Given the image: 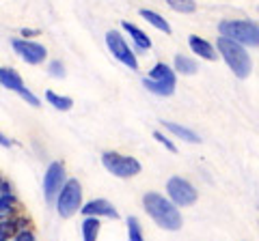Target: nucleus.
<instances>
[{"mask_svg": "<svg viewBox=\"0 0 259 241\" xmlns=\"http://www.w3.org/2000/svg\"><path fill=\"white\" fill-rule=\"evenodd\" d=\"M24 224H28V220H24V218H7V220H0V241H11L13 235L20 228H26Z\"/></svg>", "mask_w": 259, "mask_h": 241, "instance_id": "20", "label": "nucleus"}, {"mask_svg": "<svg viewBox=\"0 0 259 241\" xmlns=\"http://www.w3.org/2000/svg\"><path fill=\"white\" fill-rule=\"evenodd\" d=\"M20 35H22V39H32V37H37L39 33H37V30H30V28H22Z\"/></svg>", "mask_w": 259, "mask_h": 241, "instance_id": "29", "label": "nucleus"}, {"mask_svg": "<svg viewBox=\"0 0 259 241\" xmlns=\"http://www.w3.org/2000/svg\"><path fill=\"white\" fill-rule=\"evenodd\" d=\"M80 213L82 215H93V218H108V220H119V211L117 207L110 203L106 198H93V200H87L80 207Z\"/></svg>", "mask_w": 259, "mask_h": 241, "instance_id": "11", "label": "nucleus"}, {"mask_svg": "<svg viewBox=\"0 0 259 241\" xmlns=\"http://www.w3.org/2000/svg\"><path fill=\"white\" fill-rule=\"evenodd\" d=\"M20 97H22L24 101H26L28 106H32V108H39V106H41V101H39V97L30 91V88H24V91L20 93Z\"/></svg>", "mask_w": 259, "mask_h": 241, "instance_id": "26", "label": "nucleus"}, {"mask_svg": "<svg viewBox=\"0 0 259 241\" xmlns=\"http://www.w3.org/2000/svg\"><path fill=\"white\" fill-rule=\"evenodd\" d=\"M0 147H5V149H11V147H13V140L7 138L3 132H0Z\"/></svg>", "mask_w": 259, "mask_h": 241, "instance_id": "28", "label": "nucleus"}, {"mask_svg": "<svg viewBox=\"0 0 259 241\" xmlns=\"http://www.w3.org/2000/svg\"><path fill=\"white\" fill-rule=\"evenodd\" d=\"M143 86L158 97H171L177 88V74L168 63L160 61L149 69V76L143 78Z\"/></svg>", "mask_w": 259, "mask_h": 241, "instance_id": "4", "label": "nucleus"}, {"mask_svg": "<svg viewBox=\"0 0 259 241\" xmlns=\"http://www.w3.org/2000/svg\"><path fill=\"white\" fill-rule=\"evenodd\" d=\"M102 230V220L93 218V215H84L82 224H80V232H82V241H97Z\"/></svg>", "mask_w": 259, "mask_h": 241, "instance_id": "19", "label": "nucleus"}, {"mask_svg": "<svg viewBox=\"0 0 259 241\" xmlns=\"http://www.w3.org/2000/svg\"><path fill=\"white\" fill-rule=\"evenodd\" d=\"M11 241H35V232L28 230V228H20V230L13 235Z\"/></svg>", "mask_w": 259, "mask_h": 241, "instance_id": "27", "label": "nucleus"}, {"mask_svg": "<svg viewBox=\"0 0 259 241\" xmlns=\"http://www.w3.org/2000/svg\"><path fill=\"white\" fill-rule=\"evenodd\" d=\"M48 74H50L52 78H56V80H63L65 76H67V71H65V65L61 61H48Z\"/></svg>", "mask_w": 259, "mask_h": 241, "instance_id": "25", "label": "nucleus"}, {"mask_svg": "<svg viewBox=\"0 0 259 241\" xmlns=\"http://www.w3.org/2000/svg\"><path fill=\"white\" fill-rule=\"evenodd\" d=\"M67 181V172H65V164L63 162H50L44 172V196L50 205H54L56 194L61 192V188Z\"/></svg>", "mask_w": 259, "mask_h": 241, "instance_id": "10", "label": "nucleus"}, {"mask_svg": "<svg viewBox=\"0 0 259 241\" xmlns=\"http://www.w3.org/2000/svg\"><path fill=\"white\" fill-rule=\"evenodd\" d=\"M173 71L177 76H194L199 71V63L194 56H188V54H175L173 58Z\"/></svg>", "mask_w": 259, "mask_h": 241, "instance_id": "16", "label": "nucleus"}, {"mask_svg": "<svg viewBox=\"0 0 259 241\" xmlns=\"http://www.w3.org/2000/svg\"><path fill=\"white\" fill-rule=\"evenodd\" d=\"M106 47L121 65H125L130 71H139V56H136L134 50L130 47V43L125 41V37L121 30H115V28L108 30L106 33Z\"/></svg>", "mask_w": 259, "mask_h": 241, "instance_id": "8", "label": "nucleus"}, {"mask_svg": "<svg viewBox=\"0 0 259 241\" xmlns=\"http://www.w3.org/2000/svg\"><path fill=\"white\" fill-rule=\"evenodd\" d=\"M216 52H218V58L225 61V65L231 69V74L240 78V80H246L253 74V58H250V52L246 50L244 45H240L236 41L227 37H216Z\"/></svg>", "mask_w": 259, "mask_h": 241, "instance_id": "2", "label": "nucleus"}, {"mask_svg": "<svg viewBox=\"0 0 259 241\" xmlns=\"http://www.w3.org/2000/svg\"><path fill=\"white\" fill-rule=\"evenodd\" d=\"M164 196L171 200V203L182 209V207H192L194 203L199 200V190L192 186V183L186 179V176H180L175 174L171 179L166 181L164 186Z\"/></svg>", "mask_w": 259, "mask_h": 241, "instance_id": "7", "label": "nucleus"}, {"mask_svg": "<svg viewBox=\"0 0 259 241\" xmlns=\"http://www.w3.org/2000/svg\"><path fill=\"white\" fill-rule=\"evenodd\" d=\"M218 35L244 45L246 50H255L259 45V26L255 20H221Z\"/></svg>", "mask_w": 259, "mask_h": 241, "instance_id": "3", "label": "nucleus"}, {"mask_svg": "<svg viewBox=\"0 0 259 241\" xmlns=\"http://www.w3.org/2000/svg\"><path fill=\"white\" fill-rule=\"evenodd\" d=\"M121 30H123L125 35H130V39H132V43H134L132 50H134V54H145V52L151 50V37L145 33V30H141L136 24L123 20V22H121Z\"/></svg>", "mask_w": 259, "mask_h": 241, "instance_id": "12", "label": "nucleus"}, {"mask_svg": "<svg viewBox=\"0 0 259 241\" xmlns=\"http://www.w3.org/2000/svg\"><path fill=\"white\" fill-rule=\"evenodd\" d=\"M125 224H127V241H145V232L136 215H130Z\"/></svg>", "mask_w": 259, "mask_h": 241, "instance_id": "23", "label": "nucleus"}, {"mask_svg": "<svg viewBox=\"0 0 259 241\" xmlns=\"http://www.w3.org/2000/svg\"><path fill=\"white\" fill-rule=\"evenodd\" d=\"M168 9H173L175 13H182V15H190L197 11V3L194 0H164Z\"/></svg>", "mask_w": 259, "mask_h": 241, "instance_id": "22", "label": "nucleus"}, {"mask_svg": "<svg viewBox=\"0 0 259 241\" xmlns=\"http://www.w3.org/2000/svg\"><path fill=\"white\" fill-rule=\"evenodd\" d=\"M0 181H3V176H0Z\"/></svg>", "mask_w": 259, "mask_h": 241, "instance_id": "30", "label": "nucleus"}, {"mask_svg": "<svg viewBox=\"0 0 259 241\" xmlns=\"http://www.w3.org/2000/svg\"><path fill=\"white\" fill-rule=\"evenodd\" d=\"M102 166L106 168V172H110L117 179H134L143 172V166L136 157L123 155L119 151H106L102 153Z\"/></svg>", "mask_w": 259, "mask_h": 241, "instance_id": "6", "label": "nucleus"}, {"mask_svg": "<svg viewBox=\"0 0 259 241\" xmlns=\"http://www.w3.org/2000/svg\"><path fill=\"white\" fill-rule=\"evenodd\" d=\"M46 103H50V106L59 112H69L74 108V99L67 97V95H59L54 91H46Z\"/></svg>", "mask_w": 259, "mask_h": 241, "instance_id": "21", "label": "nucleus"}, {"mask_svg": "<svg viewBox=\"0 0 259 241\" xmlns=\"http://www.w3.org/2000/svg\"><path fill=\"white\" fill-rule=\"evenodd\" d=\"M143 209L145 213L153 220L158 228L175 232L184 226V218H182V209H177L171 200L160 192H145L143 194Z\"/></svg>", "mask_w": 259, "mask_h": 241, "instance_id": "1", "label": "nucleus"}, {"mask_svg": "<svg viewBox=\"0 0 259 241\" xmlns=\"http://www.w3.org/2000/svg\"><path fill=\"white\" fill-rule=\"evenodd\" d=\"M160 123H162V127H164L162 132H168L173 138H180V140L188 142V144H199L201 142V136L194 130H190V127L182 125V123H175V120H160Z\"/></svg>", "mask_w": 259, "mask_h": 241, "instance_id": "14", "label": "nucleus"}, {"mask_svg": "<svg viewBox=\"0 0 259 241\" xmlns=\"http://www.w3.org/2000/svg\"><path fill=\"white\" fill-rule=\"evenodd\" d=\"M13 207H15V196L11 192V186L7 181H0V220L13 218Z\"/></svg>", "mask_w": 259, "mask_h": 241, "instance_id": "17", "label": "nucleus"}, {"mask_svg": "<svg viewBox=\"0 0 259 241\" xmlns=\"http://www.w3.org/2000/svg\"><path fill=\"white\" fill-rule=\"evenodd\" d=\"M188 47H190V52H192L194 56H199V58H203V61H209V63L218 61L216 47L209 43L207 39L199 37V35H190V37H188Z\"/></svg>", "mask_w": 259, "mask_h": 241, "instance_id": "13", "label": "nucleus"}, {"mask_svg": "<svg viewBox=\"0 0 259 241\" xmlns=\"http://www.w3.org/2000/svg\"><path fill=\"white\" fill-rule=\"evenodd\" d=\"M153 138H156V142L158 144H162L168 153H177V144L171 140V136H168L166 132H162V130H156L153 132Z\"/></svg>", "mask_w": 259, "mask_h": 241, "instance_id": "24", "label": "nucleus"}, {"mask_svg": "<svg viewBox=\"0 0 259 241\" xmlns=\"http://www.w3.org/2000/svg\"><path fill=\"white\" fill-rule=\"evenodd\" d=\"M11 47H13V52L18 54V58L24 61L26 65H32V67H37V65H44V63L48 61V50H46V45H41L39 41H32V39H13L11 41Z\"/></svg>", "mask_w": 259, "mask_h": 241, "instance_id": "9", "label": "nucleus"}, {"mask_svg": "<svg viewBox=\"0 0 259 241\" xmlns=\"http://www.w3.org/2000/svg\"><path fill=\"white\" fill-rule=\"evenodd\" d=\"M82 203L84 200H82V186H80V181L74 179V176H67L65 186L61 188V192L54 198L56 213H59L63 220H69L80 211Z\"/></svg>", "mask_w": 259, "mask_h": 241, "instance_id": "5", "label": "nucleus"}, {"mask_svg": "<svg viewBox=\"0 0 259 241\" xmlns=\"http://www.w3.org/2000/svg\"><path fill=\"white\" fill-rule=\"evenodd\" d=\"M0 86H5L7 91L18 93V95L24 91V88H26L22 76L13 67H0Z\"/></svg>", "mask_w": 259, "mask_h": 241, "instance_id": "15", "label": "nucleus"}, {"mask_svg": "<svg viewBox=\"0 0 259 241\" xmlns=\"http://www.w3.org/2000/svg\"><path fill=\"white\" fill-rule=\"evenodd\" d=\"M139 15H141V18L147 22V24H151V26L156 28V30H160V33H164V35H171V33H173L171 24L166 22V18H162L158 11H153V9H141Z\"/></svg>", "mask_w": 259, "mask_h": 241, "instance_id": "18", "label": "nucleus"}]
</instances>
